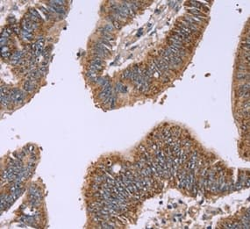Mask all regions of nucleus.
I'll use <instances>...</instances> for the list:
<instances>
[{"mask_svg":"<svg viewBox=\"0 0 250 229\" xmlns=\"http://www.w3.org/2000/svg\"><path fill=\"white\" fill-rule=\"evenodd\" d=\"M188 3L190 6V8H194L197 10H202V7L204 6V4L199 1H189Z\"/></svg>","mask_w":250,"mask_h":229,"instance_id":"nucleus-17","label":"nucleus"},{"mask_svg":"<svg viewBox=\"0 0 250 229\" xmlns=\"http://www.w3.org/2000/svg\"><path fill=\"white\" fill-rule=\"evenodd\" d=\"M13 34V30L10 27H5L4 29H2L1 31V37H5V38H10L11 35Z\"/></svg>","mask_w":250,"mask_h":229,"instance_id":"nucleus-20","label":"nucleus"},{"mask_svg":"<svg viewBox=\"0 0 250 229\" xmlns=\"http://www.w3.org/2000/svg\"><path fill=\"white\" fill-rule=\"evenodd\" d=\"M90 63H93V64H96V65H98V66H102V67H104V61L102 59V58H99V57H95V56H91L90 57V60L89 61Z\"/></svg>","mask_w":250,"mask_h":229,"instance_id":"nucleus-15","label":"nucleus"},{"mask_svg":"<svg viewBox=\"0 0 250 229\" xmlns=\"http://www.w3.org/2000/svg\"><path fill=\"white\" fill-rule=\"evenodd\" d=\"M28 199L29 200L35 199V200H39V201L42 200V191L34 183H33L28 189Z\"/></svg>","mask_w":250,"mask_h":229,"instance_id":"nucleus-2","label":"nucleus"},{"mask_svg":"<svg viewBox=\"0 0 250 229\" xmlns=\"http://www.w3.org/2000/svg\"><path fill=\"white\" fill-rule=\"evenodd\" d=\"M10 97H11V102L13 104H20L24 102V100L26 98V92L20 89L13 88V89H11Z\"/></svg>","mask_w":250,"mask_h":229,"instance_id":"nucleus-1","label":"nucleus"},{"mask_svg":"<svg viewBox=\"0 0 250 229\" xmlns=\"http://www.w3.org/2000/svg\"><path fill=\"white\" fill-rule=\"evenodd\" d=\"M188 169L186 168L177 169L176 175H177V179H178V185L180 189H183L185 186V181H186V175H187Z\"/></svg>","mask_w":250,"mask_h":229,"instance_id":"nucleus-5","label":"nucleus"},{"mask_svg":"<svg viewBox=\"0 0 250 229\" xmlns=\"http://www.w3.org/2000/svg\"><path fill=\"white\" fill-rule=\"evenodd\" d=\"M21 37L23 40L27 41H31L34 40V31H30V30H23V29H20V32Z\"/></svg>","mask_w":250,"mask_h":229,"instance_id":"nucleus-7","label":"nucleus"},{"mask_svg":"<svg viewBox=\"0 0 250 229\" xmlns=\"http://www.w3.org/2000/svg\"><path fill=\"white\" fill-rule=\"evenodd\" d=\"M188 13H189V14H190V15H192V16H194V17H196L197 19L204 20V19L207 18V16L203 12H201L199 10H197V9H194V8H189L188 9Z\"/></svg>","mask_w":250,"mask_h":229,"instance_id":"nucleus-8","label":"nucleus"},{"mask_svg":"<svg viewBox=\"0 0 250 229\" xmlns=\"http://www.w3.org/2000/svg\"><path fill=\"white\" fill-rule=\"evenodd\" d=\"M235 78L237 80H249V72H246V71H238L235 74Z\"/></svg>","mask_w":250,"mask_h":229,"instance_id":"nucleus-13","label":"nucleus"},{"mask_svg":"<svg viewBox=\"0 0 250 229\" xmlns=\"http://www.w3.org/2000/svg\"><path fill=\"white\" fill-rule=\"evenodd\" d=\"M97 42H99V43H101V44H103V45H104L105 47H107L108 48H111V47H112V45H111V41H109L108 40H106V39H104V38H103V37H101V38H99L98 40H97Z\"/></svg>","mask_w":250,"mask_h":229,"instance_id":"nucleus-22","label":"nucleus"},{"mask_svg":"<svg viewBox=\"0 0 250 229\" xmlns=\"http://www.w3.org/2000/svg\"><path fill=\"white\" fill-rule=\"evenodd\" d=\"M115 90H116V91L120 92V93H126V92L127 91V87L126 85H124L122 83L118 82V83H116Z\"/></svg>","mask_w":250,"mask_h":229,"instance_id":"nucleus-16","label":"nucleus"},{"mask_svg":"<svg viewBox=\"0 0 250 229\" xmlns=\"http://www.w3.org/2000/svg\"><path fill=\"white\" fill-rule=\"evenodd\" d=\"M92 48L98 49V50H100V51L105 53V54L108 55H110V54H111V49H110V48H108L107 47H105L104 45H103V44H101V43H99V42H97H97H94V43L92 44Z\"/></svg>","mask_w":250,"mask_h":229,"instance_id":"nucleus-9","label":"nucleus"},{"mask_svg":"<svg viewBox=\"0 0 250 229\" xmlns=\"http://www.w3.org/2000/svg\"><path fill=\"white\" fill-rule=\"evenodd\" d=\"M85 76H86L87 79H88L90 83H97V78H98L97 73L95 72V71L90 70V69H87V71H86V73H85Z\"/></svg>","mask_w":250,"mask_h":229,"instance_id":"nucleus-11","label":"nucleus"},{"mask_svg":"<svg viewBox=\"0 0 250 229\" xmlns=\"http://www.w3.org/2000/svg\"><path fill=\"white\" fill-rule=\"evenodd\" d=\"M1 55L2 58L4 60H8L11 59L13 54L11 52V49L8 46H5V47H1Z\"/></svg>","mask_w":250,"mask_h":229,"instance_id":"nucleus-10","label":"nucleus"},{"mask_svg":"<svg viewBox=\"0 0 250 229\" xmlns=\"http://www.w3.org/2000/svg\"><path fill=\"white\" fill-rule=\"evenodd\" d=\"M238 71H246L249 72V65L248 64H244V63H239L237 66Z\"/></svg>","mask_w":250,"mask_h":229,"instance_id":"nucleus-24","label":"nucleus"},{"mask_svg":"<svg viewBox=\"0 0 250 229\" xmlns=\"http://www.w3.org/2000/svg\"><path fill=\"white\" fill-rule=\"evenodd\" d=\"M24 53L22 51H15L11 59H10V62H11V64L13 65V66H20L21 63L24 62Z\"/></svg>","mask_w":250,"mask_h":229,"instance_id":"nucleus-4","label":"nucleus"},{"mask_svg":"<svg viewBox=\"0 0 250 229\" xmlns=\"http://www.w3.org/2000/svg\"><path fill=\"white\" fill-rule=\"evenodd\" d=\"M30 14H32L33 16H34L35 18H37V19H39L40 20H41V21H43V19H42V17L41 16V14L38 13V11L36 10V9H34V8H30L29 9V12H28Z\"/></svg>","mask_w":250,"mask_h":229,"instance_id":"nucleus-23","label":"nucleus"},{"mask_svg":"<svg viewBox=\"0 0 250 229\" xmlns=\"http://www.w3.org/2000/svg\"><path fill=\"white\" fill-rule=\"evenodd\" d=\"M249 82H247L246 83H243L241 85L239 86L238 88V91H241V92H246L249 91Z\"/></svg>","mask_w":250,"mask_h":229,"instance_id":"nucleus-25","label":"nucleus"},{"mask_svg":"<svg viewBox=\"0 0 250 229\" xmlns=\"http://www.w3.org/2000/svg\"><path fill=\"white\" fill-rule=\"evenodd\" d=\"M163 48V50H164V52H165V54H166V55L169 58V60L171 61V62H172V64L175 66V68L176 69L178 66H180L181 64H183V59H181L180 57H178V56H176V55H174L167 47H165V48Z\"/></svg>","mask_w":250,"mask_h":229,"instance_id":"nucleus-3","label":"nucleus"},{"mask_svg":"<svg viewBox=\"0 0 250 229\" xmlns=\"http://www.w3.org/2000/svg\"><path fill=\"white\" fill-rule=\"evenodd\" d=\"M239 117L242 118L243 120L245 119H248L249 118V109H240L238 111Z\"/></svg>","mask_w":250,"mask_h":229,"instance_id":"nucleus-19","label":"nucleus"},{"mask_svg":"<svg viewBox=\"0 0 250 229\" xmlns=\"http://www.w3.org/2000/svg\"><path fill=\"white\" fill-rule=\"evenodd\" d=\"M40 10H41V13H43V14L46 16L47 20H50V18H51V14H52V13H51L50 11H48V9H46L44 6H41V7L40 8Z\"/></svg>","mask_w":250,"mask_h":229,"instance_id":"nucleus-27","label":"nucleus"},{"mask_svg":"<svg viewBox=\"0 0 250 229\" xmlns=\"http://www.w3.org/2000/svg\"><path fill=\"white\" fill-rule=\"evenodd\" d=\"M141 34H142V28H141V29L139 30V32H138V34H136V36L139 37V36H141Z\"/></svg>","mask_w":250,"mask_h":229,"instance_id":"nucleus-30","label":"nucleus"},{"mask_svg":"<svg viewBox=\"0 0 250 229\" xmlns=\"http://www.w3.org/2000/svg\"><path fill=\"white\" fill-rule=\"evenodd\" d=\"M23 90L26 93H32L34 92L36 88H37V82H33V81H27L26 80L23 83Z\"/></svg>","mask_w":250,"mask_h":229,"instance_id":"nucleus-6","label":"nucleus"},{"mask_svg":"<svg viewBox=\"0 0 250 229\" xmlns=\"http://www.w3.org/2000/svg\"><path fill=\"white\" fill-rule=\"evenodd\" d=\"M38 71L41 76H45L48 74V66H43V65L40 66L38 68Z\"/></svg>","mask_w":250,"mask_h":229,"instance_id":"nucleus-26","label":"nucleus"},{"mask_svg":"<svg viewBox=\"0 0 250 229\" xmlns=\"http://www.w3.org/2000/svg\"><path fill=\"white\" fill-rule=\"evenodd\" d=\"M67 4V1H62V0H51L48 2V5L51 6H64Z\"/></svg>","mask_w":250,"mask_h":229,"instance_id":"nucleus-21","label":"nucleus"},{"mask_svg":"<svg viewBox=\"0 0 250 229\" xmlns=\"http://www.w3.org/2000/svg\"><path fill=\"white\" fill-rule=\"evenodd\" d=\"M103 28L104 29V31H105V32H107V33H109V34L113 33V32H114V30H115L114 27H113L111 24H106V25H104V26L103 27Z\"/></svg>","mask_w":250,"mask_h":229,"instance_id":"nucleus-28","label":"nucleus"},{"mask_svg":"<svg viewBox=\"0 0 250 229\" xmlns=\"http://www.w3.org/2000/svg\"><path fill=\"white\" fill-rule=\"evenodd\" d=\"M133 76H134L133 69H132V68H128V69H127L126 70H124V71H123V73L121 74V78H122L123 80L129 79V80H131V81H132Z\"/></svg>","mask_w":250,"mask_h":229,"instance_id":"nucleus-12","label":"nucleus"},{"mask_svg":"<svg viewBox=\"0 0 250 229\" xmlns=\"http://www.w3.org/2000/svg\"><path fill=\"white\" fill-rule=\"evenodd\" d=\"M87 68H88V69H90V70H92V71H95V72L98 73V72H101V71L104 69V67L98 66V65H96V64H93V63H90V62H89Z\"/></svg>","mask_w":250,"mask_h":229,"instance_id":"nucleus-18","label":"nucleus"},{"mask_svg":"<svg viewBox=\"0 0 250 229\" xmlns=\"http://www.w3.org/2000/svg\"><path fill=\"white\" fill-rule=\"evenodd\" d=\"M161 78H162V82L163 83H169V82L170 81L169 76V75H166V74H163V75L161 76Z\"/></svg>","mask_w":250,"mask_h":229,"instance_id":"nucleus-29","label":"nucleus"},{"mask_svg":"<svg viewBox=\"0 0 250 229\" xmlns=\"http://www.w3.org/2000/svg\"><path fill=\"white\" fill-rule=\"evenodd\" d=\"M90 55H91V56L99 57V58H102V59L107 58V57L109 56V55H106L105 53H104V52H102V51H100V50H98V49H96V48H92V49H91Z\"/></svg>","mask_w":250,"mask_h":229,"instance_id":"nucleus-14","label":"nucleus"}]
</instances>
